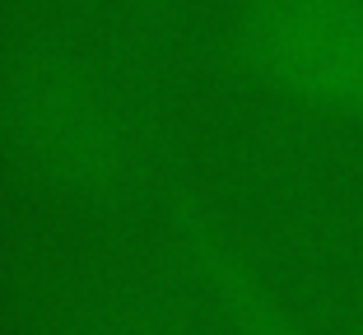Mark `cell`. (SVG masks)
Here are the masks:
<instances>
[{"label": "cell", "instance_id": "obj_1", "mask_svg": "<svg viewBox=\"0 0 363 335\" xmlns=\"http://www.w3.org/2000/svg\"><path fill=\"white\" fill-rule=\"evenodd\" d=\"M233 56L275 103L363 130V0H242Z\"/></svg>", "mask_w": 363, "mask_h": 335}, {"label": "cell", "instance_id": "obj_3", "mask_svg": "<svg viewBox=\"0 0 363 335\" xmlns=\"http://www.w3.org/2000/svg\"><path fill=\"white\" fill-rule=\"evenodd\" d=\"M233 298H238V317H242L247 335H303L298 326L289 322L261 289H252L242 275H233Z\"/></svg>", "mask_w": 363, "mask_h": 335}, {"label": "cell", "instance_id": "obj_2", "mask_svg": "<svg viewBox=\"0 0 363 335\" xmlns=\"http://www.w3.org/2000/svg\"><path fill=\"white\" fill-rule=\"evenodd\" d=\"M10 130L43 173L65 182H98L117 149L98 93L52 61L19 70L10 84Z\"/></svg>", "mask_w": 363, "mask_h": 335}]
</instances>
